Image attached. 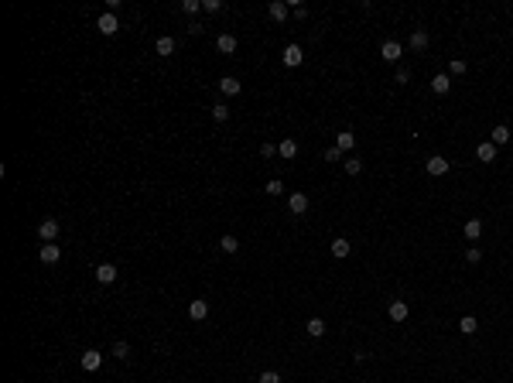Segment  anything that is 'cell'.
I'll use <instances>...</instances> for the list:
<instances>
[{
	"label": "cell",
	"instance_id": "obj_1",
	"mask_svg": "<svg viewBox=\"0 0 513 383\" xmlns=\"http://www.w3.org/2000/svg\"><path fill=\"white\" fill-rule=\"evenodd\" d=\"M96 28H100L103 34H116V31H120V21H116V14H113V11H106V14H100Z\"/></svg>",
	"mask_w": 513,
	"mask_h": 383
},
{
	"label": "cell",
	"instance_id": "obj_2",
	"mask_svg": "<svg viewBox=\"0 0 513 383\" xmlns=\"http://www.w3.org/2000/svg\"><path fill=\"white\" fill-rule=\"evenodd\" d=\"M287 209L295 216H305L308 212V195L305 192H291V199H287Z\"/></svg>",
	"mask_w": 513,
	"mask_h": 383
},
{
	"label": "cell",
	"instance_id": "obj_3",
	"mask_svg": "<svg viewBox=\"0 0 513 383\" xmlns=\"http://www.w3.org/2000/svg\"><path fill=\"white\" fill-rule=\"evenodd\" d=\"M38 236L45 240V243H55V236H58V223H55V219H41V223H38Z\"/></svg>",
	"mask_w": 513,
	"mask_h": 383
},
{
	"label": "cell",
	"instance_id": "obj_4",
	"mask_svg": "<svg viewBox=\"0 0 513 383\" xmlns=\"http://www.w3.org/2000/svg\"><path fill=\"white\" fill-rule=\"evenodd\" d=\"M100 366H103V352L100 349H86V352H82V370H100Z\"/></svg>",
	"mask_w": 513,
	"mask_h": 383
},
{
	"label": "cell",
	"instance_id": "obj_5",
	"mask_svg": "<svg viewBox=\"0 0 513 383\" xmlns=\"http://www.w3.org/2000/svg\"><path fill=\"white\" fill-rule=\"evenodd\" d=\"M380 55L387 58V62H400V55H404V45H400V41H383Z\"/></svg>",
	"mask_w": 513,
	"mask_h": 383
},
{
	"label": "cell",
	"instance_id": "obj_6",
	"mask_svg": "<svg viewBox=\"0 0 513 383\" xmlns=\"http://www.w3.org/2000/svg\"><path fill=\"white\" fill-rule=\"evenodd\" d=\"M205 315H209V301H205V298H195V301L188 304V318H195V322H202Z\"/></svg>",
	"mask_w": 513,
	"mask_h": 383
},
{
	"label": "cell",
	"instance_id": "obj_7",
	"mask_svg": "<svg viewBox=\"0 0 513 383\" xmlns=\"http://www.w3.org/2000/svg\"><path fill=\"white\" fill-rule=\"evenodd\" d=\"M424 168H428V175H445V171L452 168V164H448V161H445L442 154H431V158H428V164H424Z\"/></svg>",
	"mask_w": 513,
	"mask_h": 383
},
{
	"label": "cell",
	"instance_id": "obj_8",
	"mask_svg": "<svg viewBox=\"0 0 513 383\" xmlns=\"http://www.w3.org/2000/svg\"><path fill=\"white\" fill-rule=\"evenodd\" d=\"M281 58H284V65H287V68H295V65H301V58H305V52H301L298 45H287V48H284V55H281Z\"/></svg>",
	"mask_w": 513,
	"mask_h": 383
},
{
	"label": "cell",
	"instance_id": "obj_9",
	"mask_svg": "<svg viewBox=\"0 0 513 383\" xmlns=\"http://www.w3.org/2000/svg\"><path fill=\"white\" fill-rule=\"evenodd\" d=\"M96 281L100 284H113L116 281V267L113 264H100V267H96Z\"/></svg>",
	"mask_w": 513,
	"mask_h": 383
},
{
	"label": "cell",
	"instance_id": "obj_10",
	"mask_svg": "<svg viewBox=\"0 0 513 383\" xmlns=\"http://www.w3.org/2000/svg\"><path fill=\"white\" fill-rule=\"evenodd\" d=\"M38 257H41V264H58V257H62V250H58L55 243H45V247L38 250Z\"/></svg>",
	"mask_w": 513,
	"mask_h": 383
},
{
	"label": "cell",
	"instance_id": "obj_11",
	"mask_svg": "<svg viewBox=\"0 0 513 383\" xmlns=\"http://www.w3.org/2000/svg\"><path fill=\"white\" fill-rule=\"evenodd\" d=\"M476 154H479V161L490 164V161H496V144H493V140H482V144L476 147Z\"/></svg>",
	"mask_w": 513,
	"mask_h": 383
},
{
	"label": "cell",
	"instance_id": "obj_12",
	"mask_svg": "<svg viewBox=\"0 0 513 383\" xmlns=\"http://www.w3.org/2000/svg\"><path fill=\"white\" fill-rule=\"evenodd\" d=\"M335 147H339L342 154H349V151L356 147V137L349 134V130H342V134H335Z\"/></svg>",
	"mask_w": 513,
	"mask_h": 383
},
{
	"label": "cell",
	"instance_id": "obj_13",
	"mask_svg": "<svg viewBox=\"0 0 513 383\" xmlns=\"http://www.w3.org/2000/svg\"><path fill=\"white\" fill-rule=\"evenodd\" d=\"M431 89L438 92V96H445V92L452 89V76H448V72H442V76H434V79H431Z\"/></svg>",
	"mask_w": 513,
	"mask_h": 383
},
{
	"label": "cell",
	"instance_id": "obj_14",
	"mask_svg": "<svg viewBox=\"0 0 513 383\" xmlns=\"http://www.w3.org/2000/svg\"><path fill=\"white\" fill-rule=\"evenodd\" d=\"M407 315H410L407 301H390V318H394V322H404Z\"/></svg>",
	"mask_w": 513,
	"mask_h": 383
},
{
	"label": "cell",
	"instance_id": "obj_15",
	"mask_svg": "<svg viewBox=\"0 0 513 383\" xmlns=\"http://www.w3.org/2000/svg\"><path fill=\"white\" fill-rule=\"evenodd\" d=\"M216 48L223 52V55H233V52H236V38H233V34H219Z\"/></svg>",
	"mask_w": 513,
	"mask_h": 383
},
{
	"label": "cell",
	"instance_id": "obj_16",
	"mask_svg": "<svg viewBox=\"0 0 513 383\" xmlns=\"http://www.w3.org/2000/svg\"><path fill=\"white\" fill-rule=\"evenodd\" d=\"M219 89L226 92V96H239V79L236 76H226V79H219Z\"/></svg>",
	"mask_w": 513,
	"mask_h": 383
},
{
	"label": "cell",
	"instance_id": "obj_17",
	"mask_svg": "<svg viewBox=\"0 0 513 383\" xmlns=\"http://www.w3.org/2000/svg\"><path fill=\"white\" fill-rule=\"evenodd\" d=\"M267 14H271V21H277V24H281V21L287 17V4H281V0H274L271 7H267Z\"/></svg>",
	"mask_w": 513,
	"mask_h": 383
},
{
	"label": "cell",
	"instance_id": "obj_18",
	"mask_svg": "<svg viewBox=\"0 0 513 383\" xmlns=\"http://www.w3.org/2000/svg\"><path fill=\"white\" fill-rule=\"evenodd\" d=\"M410 48H414V52H424V48H428V31L418 28V31L410 34Z\"/></svg>",
	"mask_w": 513,
	"mask_h": 383
},
{
	"label": "cell",
	"instance_id": "obj_19",
	"mask_svg": "<svg viewBox=\"0 0 513 383\" xmlns=\"http://www.w3.org/2000/svg\"><path fill=\"white\" fill-rule=\"evenodd\" d=\"M277 154H281V158H287V161H291V158H295V154H298V144H295V140H291V137H287V140H281V144H277Z\"/></svg>",
	"mask_w": 513,
	"mask_h": 383
},
{
	"label": "cell",
	"instance_id": "obj_20",
	"mask_svg": "<svg viewBox=\"0 0 513 383\" xmlns=\"http://www.w3.org/2000/svg\"><path fill=\"white\" fill-rule=\"evenodd\" d=\"M332 253H335V257H349V240H346V236H335V240H332Z\"/></svg>",
	"mask_w": 513,
	"mask_h": 383
},
{
	"label": "cell",
	"instance_id": "obj_21",
	"mask_svg": "<svg viewBox=\"0 0 513 383\" xmlns=\"http://www.w3.org/2000/svg\"><path fill=\"white\" fill-rule=\"evenodd\" d=\"M154 48H158V55H171V52H175V38H168V34H164V38H158V41H154Z\"/></svg>",
	"mask_w": 513,
	"mask_h": 383
},
{
	"label": "cell",
	"instance_id": "obj_22",
	"mask_svg": "<svg viewBox=\"0 0 513 383\" xmlns=\"http://www.w3.org/2000/svg\"><path fill=\"white\" fill-rule=\"evenodd\" d=\"M466 236H469V240H479V236H482V219H469V223H466Z\"/></svg>",
	"mask_w": 513,
	"mask_h": 383
},
{
	"label": "cell",
	"instance_id": "obj_23",
	"mask_svg": "<svg viewBox=\"0 0 513 383\" xmlns=\"http://www.w3.org/2000/svg\"><path fill=\"white\" fill-rule=\"evenodd\" d=\"M506 140H510V127H493V144H496V147H500V144H506Z\"/></svg>",
	"mask_w": 513,
	"mask_h": 383
},
{
	"label": "cell",
	"instance_id": "obj_24",
	"mask_svg": "<svg viewBox=\"0 0 513 383\" xmlns=\"http://www.w3.org/2000/svg\"><path fill=\"white\" fill-rule=\"evenodd\" d=\"M212 120H216V124H226L229 120V106L226 103H216V106H212Z\"/></svg>",
	"mask_w": 513,
	"mask_h": 383
},
{
	"label": "cell",
	"instance_id": "obj_25",
	"mask_svg": "<svg viewBox=\"0 0 513 383\" xmlns=\"http://www.w3.org/2000/svg\"><path fill=\"white\" fill-rule=\"evenodd\" d=\"M476 328H479V322H476V318H472V315H466V318H462V322H458V332H462V336H472Z\"/></svg>",
	"mask_w": 513,
	"mask_h": 383
},
{
	"label": "cell",
	"instance_id": "obj_26",
	"mask_svg": "<svg viewBox=\"0 0 513 383\" xmlns=\"http://www.w3.org/2000/svg\"><path fill=\"white\" fill-rule=\"evenodd\" d=\"M219 250H223V253H236V250H239V240H236V236H223V240H219Z\"/></svg>",
	"mask_w": 513,
	"mask_h": 383
},
{
	"label": "cell",
	"instance_id": "obj_27",
	"mask_svg": "<svg viewBox=\"0 0 513 383\" xmlns=\"http://www.w3.org/2000/svg\"><path fill=\"white\" fill-rule=\"evenodd\" d=\"M308 336H311V339L325 336V322H322V318H311V322H308Z\"/></svg>",
	"mask_w": 513,
	"mask_h": 383
},
{
	"label": "cell",
	"instance_id": "obj_28",
	"mask_svg": "<svg viewBox=\"0 0 513 383\" xmlns=\"http://www.w3.org/2000/svg\"><path fill=\"white\" fill-rule=\"evenodd\" d=\"M342 168H346V175H359V171H363V161H359V158H346V161H342Z\"/></svg>",
	"mask_w": 513,
	"mask_h": 383
},
{
	"label": "cell",
	"instance_id": "obj_29",
	"mask_svg": "<svg viewBox=\"0 0 513 383\" xmlns=\"http://www.w3.org/2000/svg\"><path fill=\"white\" fill-rule=\"evenodd\" d=\"M113 356L116 360H130V346L127 342H113Z\"/></svg>",
	"mask_w": 513,
	"mask_h": 383
},
{
	"label": "cell",
	"instance_id": "obj_30",
	"mask_svg": "<svg viewBox=\"0 0 513 383\" xmlns=\"http://www.w3.org/2000/svg\"><path fill=\"white\" fill-rule=\"evenodd\" d=\"M466 62H462V58H455V62H452V65H448V76H466Z\"/></svg>",
	"mask_w": 513,
	"mask_h": 383
},
{
	"label": "cell",
	"instance_id": "obj_31",
	"mask_svg": "<svg viewBox=\"0 0 513 383\" xmlns=\"http://www.w3.org/2000/svg\"><path fill=\"white\" fill-rule=\"evenodd\" d=\"M182 11H185V14H195V11H202V0H182Z\"/></svg>",
	"mask_w": 513,
	"mask_h": 383
},
{
	"label": "cell",
	"instance_id": "obj_32",
	"mask_svg": "<svg viewBox=\"0 0 513 383\" xmlns=\"http://www.w3.org/2000/svg\"><path fill=\"white\" fill-rule=\"evenodd\" d=\"M281 192H284L281 178H271V181H267V195H281Z\"/></svg>",
	"mask_w": 513,
	"mask_h": 383
},
{
	"label": "cell",
	"instance_id": "obj_33",
	"mask_svg": "<svg viewBox=\"0 0 513 383\" xmlns=\"http://www.w3.org/2000/svg\"><path fill=\"white\" fill-rule=\"evenodd\" d=\"M325 161H332V164H335V161H346V158H342V151H339V147L332 144L329 151H325Z\"/></svg>",
	"mask_w": 513,
	"mask_h": 383
},
{
	"label": "cell",
	"instance_id": "obj_34",
	"mask_svg": "<svg viewBox=\"0 0 513 383\" xmlns=\"http://www.w3.org/2000/svg\"><path fill=\"white\" fill-rule=\"evenodd\" d=\"M260 383H281V373H277V370H267V373H260Z\"/></svg>",
	"mask_w": 513,
	"mask_h": 383
},
{
	"label": "cell",
	"instance_id": "obj_35",
	"mask_svg": "<svg viewBox=\"0 0 513 383\" xmlns=\"http://www.w3.org/2000/svg\"><path fill=\"white\" fill-rule=\"evenodd\" d=\"M466 260H469V264H479V260H482V250H479V247H469Z\"/></svg>",
	"mask_w": 513,
	"mask_h": 383
},
{
	"label": "cell",
	"instance_id": "obj_36",
	"mask_svg": "<svg viewBox=\"0 0 513 383\" xmlns=\"http://www.w3.org/2000/svg\"><path fill=\"white\" fill-rule=\"evenodd\" d=\"M219 7H223V4H219V0H202V11H209V14H216Z\"/></svg>",
	"mask_w": 513,
	"mask_h": 383
},
{
	"label": "cell",
	"instance_id": "obj_37",
	"mask_svg": "<svg viewBox=\"0 0 513 383\" xmlns=\"http://www.w3.org/2000/svg\"><path fill=\"white\" fill-rule=\"evenodd\" d=\"M260 154H263V158H267V161H271L274 154H277V147H274V144H263V147H260Z\"/></svg>",
	"mask_w": 513,
	"mask_h": 383
},
{
	"label": "cell",
	"instance_id": "obj_38",
	"mask_svg": "<svg viewBox=\"0 0 513 383\" xmlns=\"http://www.w3.org/2000/svg\"><path fill=\"white\" fill-rule=\"evenodd\" d=\"M394 79H397V82H400V86H404V82H407V79H410V72H407V68H397V76H394Z\"/></svg>",
	"mask_w": 513,
	"mask_h": 383
},
{
	"label": "cell",
	"instance_id": "obj_39",
	"mask_svg": "<svg viewBox=\"0 0 513 383\" xmlns=\"http://www.w3.org/2000/svg\"><path fill=\"white\" fill-rule=\"evenodd\" d=\"M295 17H298V21H305V17H308V7H301V4H295Z\"/></svg>",
	"mask_w": 513,
	"mask_h": 383
}]
</instances>
